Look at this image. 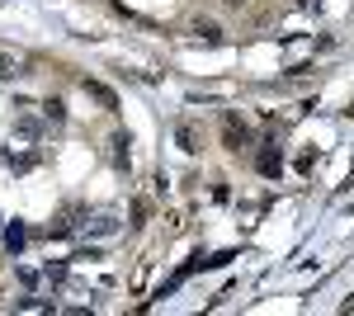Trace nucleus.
Wrapping results in <instances>:
<instances>
[{"mask_svg":"<svg viewBox=\"0 0 354 316\" xmlns=\"http://www.w3.org/2000/svg\"><path fill=\"white\" fill-rule=\"evenodd\" d=\"M123 222H118V212H95V217H85V232L90 236H113Z\"/></svg>","mask_w":354,"mask_h":316,"instance_id":"f257e3e1","label":"nucleus"},{"mask_svg":"<svg viewBox=\"0 0 354 316\" xmlns=\"http://www.w3.org/2000/svg\"><path fill=\"white\" fill-rule=\"evenodd\" d=\"M85 95H90V100H100L104 109H118V95H113L109 85H100V80H85Z\"/></svg>","mask_w":354,"mask_h":316,"instance_id":"f03ea898","label":"nucleus"},{"mask_svg":"<svg viewBox=\"0 0 354 316\" xmlns=\"http://www.w3.org/2000/svg\"><path fill=\"white\" fill-rule=\"evenodd\" d=\"M255 165H260V175H270V180H274V175H279V170H283V160H279V151H274V147H265Z\"/></svg>","mask_w":354,"mask_h":316,"instance_id":"7ed1b4c3","label":"nucleus"},{"mask_svg":"<svg viewBox=\"0 0 354 316\" xmlns=\"http://www.w3.org/2000/svg\"><path fill=\"white\" fill-rule=\"evenodd\" d=\"M28 241V232H24V222H15V227H5V250L10 255H19V245Z\"/></svg>","mask_w":354,"mask_h":316,"instance_id":"20e7f679","label":"nucleus"},{"mask_svg":"<svg viewBox=\"0 0 354 316\" xmlns=\"http://www.w3.org/2000/svg\"><path fill=\"white\" fill-rule=\"evenodd\" d=\"M43 279H48V284H62V279H66V260H48L43 264Z\"/></svg>","mask_w":354,"mask_h":316,"instance_id":"39448f33","label":"nucleus"},{"mask_svg":"<svg viewBox=\"0 0 354 316\" xmlns=\"http://www.w3.org/2000/svg\"><path fill=\"white\" fill-rule=\"evenodd\" d=\"M241 142H245V128L236 118H227V147H241Z\"/></svg>","mask_w":354,"mask_h":316,"instance_id":"423d86ee","label":"nucleus"},{"mask_svg":"<svg viewBox=\"0 0 354 316\" xmlns=\"http://www.w3.org/2000/svg\"><path fill=\"white\" fill-rule=\"evenodd\" d=\"M5 76H19V62H15V57H5V53H0V80H5Z\"/></svg>","mask_w":354,"mask_h":316,"instance_id":"0eeeda50","label":"nucleus"},{"mask_svg":"<svg viewBox=\"0 0 354 316\" xmlns=\"http://www.w3.org/2000/svg\"><path fill=\"white\" fill-rule=\"evenodd\" d=\"M198 38H208V43H222V28H218V24H198Z\"/></svg>","mask_w":354,"mask_h":316,"instance_id":"6e6552de","label":"nucleus"},{"mask_svg":"<svg viewBox=\"0 0 354 316\" xmlns=\"http://www.w3.org/2000/svg\"><path fill=\"white\" fill-rule=\"evenodd\" d=\"M43 113H48L53 123H62V118H66V113H62V100H48V104H43Z\"/></svg>","mask_w":354,"mask_h":316,"instance_id":"1a4fd4ad","label":"nucleus"},{"mask_svg":"<svg viewBox=\"0 0 354 316\" xmlns=\"http://www.w3.org/2000/svg\"><path fill=\"white\" fill-rule=\"evenodd\" d=\"M227 5H241V0H227Z\"/></svg>","mask_w":354,"mask_h":316,"instance_id":"9d476101","label":"nucleus"},{"mask_svg":"<svg viewBox=\"0 0 354 316\" xmlns=\"http://www.w3.org/2000/svg\"><path fill=\"white\" fill-rule=\"evenodd\" d=\"M0 227H5V222H0Z\"/></svg>","mask_w":354,"mask_h":316,"instance_id":"9b49d317","label":"nucleus"},{"mask_svg":"<svg viewBox=\"0 0 354 316\" xmlns=\"http://www.w3.org/2000/svg\"><path fill=\"white\" fill-rule=\"evenodd\" d=\"M350 113H354V109H350Z\"/></svg>","mask_w":354,"mask_h":316,"instance_id":"f8f14e48","label":"nucleus"}]
</instances>
